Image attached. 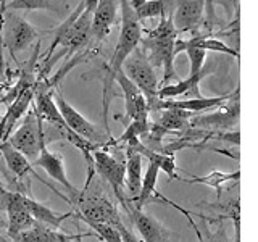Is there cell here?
<instances>
[{
    "mask_svg": "<svg viewBox=\"0 0 258 242\" xmlns=\"http://www.w3.org/2000/svg\"><path fill=\"white\" fill-rule=\"evenodd\" d=\"M0 242H8V240H7L5 237H2V236H0Z\"/></svg>",
    "mask_w": 258,
    "mask_h": 242,
    "instance_id": "33",
    "label": "cell"
},
{
    "mask_svg": "<svg viewBox=\"0 0 258 242\" xmlns=\"http://www.w3.org/2000/svg\"><path fill=\"white\" fill-rule=\"evenodd\" d=\"M142 155L133 147H126L124 160V192L129 200L139 196L142 183Z\"/></svg>",
    "mask_w": 258,
    "mask_h": 242,
    "instance_id": "20",
    "label": "cell"
},
{
    "mask_svg": "<svg viewBox=\"0 0 258 242\" xmlns=\"http://www.w3.org/2000/svg\"><path fill=\"white\" fill-rule=\"evenodd\" d=\"M158 118L153 121V125L161 128L166 134L176 133V131H184L185 128H189V119L196 116L190 111L177 110V108H166V110H158Z\"/></svg>",
    "mask_w": 258,
    "mask_h": 242,
    "instance_id": "24",
    "label": "cell"
},
{
    "mask_svg": "<svg viewBox=\"0 0 258 242\" xmlns=\"http://www.w3.org/2000/svg\"><path fill=\"white\" fill-rule=\"evenodd\" d=\"M24 204H26L31 216L34 218V221L42 223L45 226H50L53 229H60L61 223L73 215V212H68V213L55 212V210L45 207L44 204H40V202H36L32 197L26 196V194H24Z\"/></svg>",
    "mask_w": 258,
    "mask_h": 242,
    "instance_id": "22",
    "label": "cell"
},
{
    "mask_svg": "<svg viewBox=\"0 0 258 242\" xmlns=\"http://www.w3.org/2000/svg\"><path fill=\"white\" fill-rule=\"evenodd\" d=\"M86 236H92V234L89 232V234L71 236V234H63L60 231L50 228V226H45L42 223L36 221L31 228L13 236L12 242H70V240H76L79 237H86Z\"/></svg>",
    "mask_w": 258,
    "mask_h": 242,
    "instance_id": "18",
    "label": "cell"
},
{
    "mask_svg": "<svg viewBox=\"0 0 258 242\" xmlns=\"http://www.w3.org/2000/svg\"><path fill=\"white\" fill-rule=\"evenodd\" d=\"M116 229H118L119 236H121V240H123V242H139V239H137L134 234L123 224V221H121L119 224H116Z\"/></svg>",
    "mask_w": 258,
    "mask_h": 242,
    "instance_id": "29",
    "label": "cell"
},
{
    "mask_svg": "<svg viewBox=\"0 0 258 242\" xmlns=\"http://www.w3.org/2000/svg\"><path fill=\"white\" fill-rule=\"evenodd\" d=\"M39 39V31L32 24L24 20L23 16L16 15L15 12H4L2 21V47H5L13 62L24 48L29 47L32 42Z\"/></svg>",
    "mask_w": 258,
    "mask_h": 242,
    "instance_id": "7",
    "label": "cell"
},
{
    "mask_svg": "<svg viewBox=\"0 0 258 242\" xmlns=\"http://www.w3.org/2000/svg\"><path fill=\"white\" fill-rule=\"evenodd\" d=\"M36 12L45 10L53 13H63L68 10V0H8L4 12Z\"/></svg>",
    "mask_w": 258,
    "mask_h": 242,
    "instance_id": "23",
    "label": "cell"
},
{
    "mask_svg": "<svg viewBox=\"0 0 258 242\" xmlns=\"http://www.w3.org/2000/svg\"><path fill=\"white\" fill-rule=\"evenodd\" d=\"M124 210L129 213L133 220V224L139 231L144 242H171V232H169L158 220L147 215L142 208H137L134 204L129 202L127 197L118 200Z\"/></svg>",
    "mask_w": 258,
    "mask_h": 242,
    "instance_id": "11",
    "label": "cell"
},
{
    "mask_svg": "<svg viewBox=\"0 0 258 242\" xmlns=\"http://www.w3.org/2000/svg\"><path fill=\"white\" fill-rule=\"evenodd\" d=\"M36 165H39L40 168L45 169V173L52 177L53 181L60 183L64 189H67L68 194V202L71 205H75V202L79 196V191L70 183V179L67 177V171H64V161H63V155L60 152H53L48 150L47 147H44L40 150L37 160L34 161Z\"/></svg>",
    "mask_w": 258,
    "mask_h": 242,
    "instance_id": "14",
    "label": "cell"
},
{
    "mask_svg": "<svg viewBox=\"0 0 258 242\" xmlns=\"http://www.w3.org/2000/svg\"><path fill=\"white\" fill-rule=\"evenodd\" d=\"M7 215H8V236L13 237L18 232L31 228L34 224V218L31 216L29 210L24 204V194L20 191H10L8 194V200H7Z\"/></svg>",
    "mask_w": 258,
    "mask_h": 242,
    "instance_id": "15",
    "label": "cell"
},
{
    "mask_svg": "<svg viewBox=\"0 0 258 242\" xmlns=\"http://www.w3.org/2000/svg\"><path fill=\"white\" fill-rule=\"evenodd\" d=\"M115 83L119 84L121 91H123L124 97V107H126V116L131 121H137V123L147 125L150 123L149 119V103L145 100L142 92L137 89L123 71H118L115 76Z\"/></svg>",
    "mask_w": 258,
    "mask_h": 242,
    "instance_id": "13",
    "label": "cell"
},
{
    "mask_svg": "<svg viewBox=\"0 0 258 242\" xmlns=\"http://www.w3.org/2000/svg\"><path fill=\"white\" fill-rule=\"evenodd\" d=\"M166 13L177 34L194 31L204 20L205 0H166Z\"/></svg>",
    "mask_w": 258,
    "mask_h": 242,
    "instance_id": "8",
    "label": "cell"
},
{
    "mask_svg": "<svg viewBox=\"0 0 258 242\" xmlns=\"http://www.w3.org/2000/svg\"><path fill=\"white\" fill-rule=\"evenodd\" d=\"M94 166L87 168V183L86 188L79 192L75 202L78 207L76 215L89 226L91 224H108L116 228L121 223L118 208L103 192V188L99 179H94Z\"/></svg>",
    "mask_w": 258,
    "mask_h": 242,
    "instance_id": "3",
    "label": "cell"
},
{
    "mask_svg": "<svg viewBox=\"0 0 258 242\" xmlns=\"http://www.w3.org/2000/svg\"><path fill=\"white\" fill-rule=\"evenodd\" d=\"M240 116V102L239 91L234 94V100L231 99L228 105H221L220 110L208 115H196L189 119V128L204 129V131H224L234 125H237Z\"/></svg>",
    "mask_w": 258,
    "mask_h": 242,
    "instance_id": "10",
    "label": "cell"
},
{
    "mask_svg": "<svg viewBox=\"0 0 258 242\" xmlns=\"http://www.w3.org/2000/svg\"><path fill=\"white\" fill-rule=\"evenodd\" d=\"M240 177V169H236L234 173H223V171H212L207 176H190V179H184V177H177L182 183H189V184H204L213 188L218 194L223 191V186L226 183L231 181H239Z\"/></svg>",
    "mask_w": 258,
    "mask_h": 242,
    "instance_id": "25",
    "label": "cell"
},
{
    "mask_svg": "<svg viewBox=\"0 0 258 242\" xmlns=\"http://www.w3.org/2000/svg\"><path fill=\"white\" fill-rule=\"evenodd\" d=\"M234 5H236V8H239V0H232Z\"/></svg>",
    "mask_w": 258,
    "mask_h": 242,
    "instance_id": "32",
    "label": "cell"
},
{
    "mask_svg": "<svg viewBox=\"0 0 258 242\" xmlns=\"http://www.w3.org/2000/svg\"><path fill=\"white\" fill-rule=\"evenodd\" d=\"M5 0H0V75L4 73V52H2V21H4Z\"/></svg>",
    "mask_w": 258,
    "mask_h": 242,
    "instance_id": "30",
    "label": "cell"
},
{
    "mask_svg": "<svg viewBox=\"0 0 258 242\" xmlns=\"http://www.w3.org/2000/svg\"><path fill=\"white\" fill-rule=\"evenodd\" d=\"M192 228L196 229V232H197V237H199V242H232L231 239H229V236L226 234V231H224V228L221 226L220 229H218L216 232H207V239L202 236V232L197 229V226L192 223Z\"/></svg>",
    "mask_w": 258,
    "mask_h": 242,
    "instance_id": "28",
    "label": "cell"
},
{
    "mask_svg": "<svg viewBox=\"0 0 258 242\" xmlns=\"http://www.w3.org/2000/svg\"><path fill=\"white\" fill-rule=\"evenodd\" d=\"M182 52L187 53L189 62H190L189 76L199 75L200 71H204V62H205V56H207L205 50H202V48H196V47H184Z\"/></svg>",
    "mask_w": 258,
    "mask_h": 242,
    "instance_id": "27",
    "label": "cell"
},
{
    "mask_svg": "<svg viewBox=\"0 0 258 242\" xmlns=\"http://www.w3.org/2000/svg\"><path fill=\"white\" fill-rule=\"evenodd\" d=\"M0 155L4 157L7 166L12 169L13 174H15L16 177H18V179H24V177H28L29 174H32L34 177H37L39 183H42V184L47 186V188L50 189V191H53L58 197H61V199H64V200L68 202V197H67V196H63V194H60L50 183H47V181L44 179V177H40V176L34 171V168H32L34 165H32L31 161H29L26 157H24V155H21V153H20L18 150L13 149L12 145L8 144L7 141L0 142Z\"/></svg>",
    "mask_w": 258,
    "mask_h": 242,
    "instance_id": "16",
    "label": "cell"
},
{
    "mask_svg": "<svg viewBox=\"0 0 258 242\" xmlns=\"http://www.w3.org/2000/svg\"><path fill=\"white\" fill-rule=\"evenodd\" d=\"M119 10V0H99L92 13V26L91 36L102 42L107 39L111 28L116 23V12Z\"/></svg>",
    "mask_w": 258,
    "mask_h": 242,
    "instance_id": "17",
    "label": "cell"
},
{
    "mask_svg": "<svg viewBox=\"0 0 258 242\" xmlns=\"http://www.w3.org/2000/svg\"><path fill=\"white\" fill-rule=\"evenodd\" d=\"M119 12H121V29L118 36V42L115 52L107 65V75H105V89H103V128L105 133L111 139L110 128H108V108H110V92L111 86L115 83L116 73L121 70V65L127 58L134 48L139 47L142 39V26L141 21L129 5V0H119Z\"/></svg>",
    "mask_w": 258,
    "mask_h": 242,
    "instance_id": "1",
    "label": "cell"
},
{
    "mask_svg": "<svg viewBox=\"0 0 258 242\" xmlns=\"http://www.w3.org/2000/svg\"><path fill=\"white\" fill-rule=\"evenodd\" d=\"M91 26L92 13L84 10V2L81 0L79 5L73 10L68 18L53 31V42L48 47L47 55H52L56 47L67 48L64 56L70 58L73 53L79 52L91 40Z\"/></svg>",
    "mask_w": 258,
    "mask_h": 242,
    "instance_id": "4",
    "label": "cell"
},
{
    "mask_svg": "<svg viewBox=\"0 0 258 242\" xmlns=\"http://www.w3.org/2000/svg\"><path fill=\"white\" fill-rule=\"evenodd\" d=\"M53 100L56 103V108H58L64 125H67L73 133H76L78 136L84 137V139L91 141L94 144H102L103 136L97 131L95 125H92L91 121H87L71 103L64 100V97L60 92H53Z\"/></svg>",
    "mask_w": 258,
    "mask_h": 242,
    "instance_id": "12",
    "label": "cell"
},
{
    "mask_svg": "<svg viewBox=\"0 0 258 242\" xmlns=\"http://www.w3.org/2000/svg\"><path fill=\"white\" fill-rule=\"evenodd\" d=\"M121 71L127 76V79L139 89L147 100L149 107L157 100L158 92V79L155 75V68L145 58L139 47L134 48L131 55L121 65Z\"/></svg>",
    "mask_w": 258,
    "mask_h": 242,
    "instance_id": "6",
    "label": "cell"
},
{
    "mask_svg": "<svg viewBox=\"0 0 258 242\" xmlns=\"http://www.w3.org/2000/svg\"><path fill=\"white\" fill-rule=\"evenodd\" d=\"M44 121L36 113L34 108L28 110L24 115L23 123L15 133L10 134L7 142L12 145L13 149L18 150L21 155L26 157L31 163L37 160L40 150L47 147V137H45V128Z\"/></svg>",
    "mask_w": 258,
    "mask_h": 242,
    "instance_id": "5",
    "label": "cell"
},
{
    "mask_svg": "<svg viewBox=\"0 0 258 242\" xmlns=\"http://www.w3.org/2000/svg\"><path fill=\"white\" fill-rule=\"evenodd\" d=\"M32 100H34V87L26 89L16 99L8 105L5 116L0 119V129H2V142L7 141L13 133V126L26 115Z\"/></svg>",
    "mask_w": 258,
    "mask_h": 242,
    "instance_id": "19",
    "label": "cell"
},
{
    "mask_svg": "<svg viewBox=\"0 0 258 242\" xmlns=\"http://www.w3.org/2000/svg\"><path fill=\"white\" fill-rule=\"evenodd\" d=\"M160 23L155 29L147 32V36L141 39L142 53L153 68H163V86L171 84L173 79H177L174 70V42L177 32L173 26L171 16L163 13L160 16Z\"/></svg>",
    "mask_w": 258,
    "mask_h": 242,
    "instance_id": "2",
    "label": "cell"
},
{
    "mask_svg": "<svg viewBox=\"0 0 258 242\" xmlns=\"http://www.w3.org/2000/svg\"><path fill=\"white\" fill-rule=\"evenodd\" d=\"M133 10L139 21L155 18V16L166 13V0H145L141 7L133 8Z\"/></svg>",
    "mask_w": 258,
    "mask_h": 242,
    "instance_id": "26",
    "label": "cell"
},
{
    "mask_svg": "<svg viewBox=\"0 0 258 242\" xmlns=\"http://www.w3.org/2000/svg\"><path fill=\"white\" fill-rule=\"evenodd\" d=\"M92 166L94 171L99 173L100 177L107 181L111 189L115 191L116 199L126 197L124 192V160H119L107 150L100 147L92 152Z\"/></svg>",
    "mask_w": 258,
    "mask_h": 242,
    "instance_id": "9",
    "label": "cell"
},
{
    "mask_svg": "<svg viewBox=\"0 0 258 242\" xmlns=\"http://www.w3.org/2000/svg\"><path fill=\"white\" fill-rule=\"evenodd\" d=\"M205 75H207L205 71H200L199 75L181 79V81H177L176 84L161 86V87H158L157 99H160V100L171 99L173 100V99H176V97H182V95L185 97V99H199V97H202L199 84H200V81L204 79Z\"/></svg>",
    "mask_w": 258,
    "mask_h": 242,
    "instance_id": "21",
    "label": "cell"
},
{
    "mask_svg": "<svg viewBox=\"0 0 258 242\" xmlns=\"http://www.w3.org/2000/svg\"><path fill=\"white\" fill-rule=\"evenodd\" d=\"M144 2L145 0H129V5H131L133 8H137V7H141Z\"/></svg>",
    "mask_w": 258,
    "mask_h": 242,
    "instance_id": "31",
    "label": "cell"
}]
</instances>
